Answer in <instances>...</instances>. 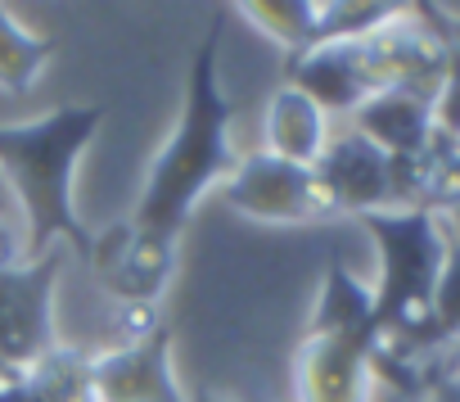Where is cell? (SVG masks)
<instances>
[{"mask_svg":"<svg viewBox=\"0 0 460 402\" xmlns=\"http://www.w3.org/2000/svg\"><path fill=\"white\" fill-rule=\"evenodd\" d=\"M230 10H217L194 59H190V82H185V104L163 140L158 158L149 163L145 190L136 199L131 222L181 236L203 194L221 185L235 167V149H230V100L221 91L217 64H221V37H226Z\"/></svg>","mask_w":460,"mask_h":402,"instance_id":"1","label":"cell"},{"mask_svg":"<svg viewBox=\"0 0 460 402\" xmlns=\"http://www.w3.org/2000/svg\"><path fill=\"white\" fill-rule=\"evenodd\" d=\"M100 122H104L100 104H64L32 122L0 127V176L10 181L28 218L23 231L28 263L59 245H73L77 258L91 254V231L73 204V181Z\"/></svg>","mask_w":460,"mask_h":402,"instance_id":"2","label":"cell"},{"mask_svg":"<svg viewBox=\"0 0 460 402\" xmlns=\"http://www.w3.org/2000/svg\"><path fill=\"white\" fill-rule=\"evenodd\" d=\"M366 227V236L379 249V285L375 294V330L379 339L388 335H406L411 326H420L429 317L442 263H447V231L438 218L429 213H406V209H388V213H366L357 218Z\"/></svg>","mask_w":460,"mask_h":402,"instance_id":"3","label":"cell"},{"mask_svg":"<svg viewBox=\"0 0 460 402\" xmlns=\"http://www.w3.org/2000/svg\"><path fill=\"white\" fill-rule=\"evenodd\" d=\"M217 190L240 218L267 222V227H316V222L339 218L316 167L285 163L267 149L235 158V167H230V176Z\"/></svg>","mask_w":460,"mask_h":402,"instance_id":"4","label":"cell"},{"mask_svg":"<svg viewBox=\"0 0 460 402\" xmlns=\"http://www.w3.org/2000/svg\"><path fill=\"white\" fill-rule=\"evenodd\" d=\"M176 258H181V236L140 227L131 218L91 236L86 254L95 281L113 294L118 308H158L176 276Z\"/></svg>","mask_w":460,"mask_h":402,"instance_id":"5","label":"cell"},{"mask_svg":"<svg viewBox=\"0 0 460 402\" xmlns=\"http://www.w3.org/2000/svg\"><path fill=\"white\" fill-rule=\"evenodd\" d=\"M361 59H366L375 95L379 91H406V95L438 104L442 73H447V46H442V32H438V10L402 5L384 28L361 37Z\"/></svg>","mask_w":460,"mask_h":402,"instance_id":"6","label":"cell"},{"mask_svg":"<svg viewBox=\"0 0 460 402\" xmlns=\"http://www.w3.org/2000/svg\"><path fill=\"white\" fill-rule=\"evenodd\" d=\"M59 267H64V254L50 249L23 267L0 272V362L14 375L32 371L50 348H59V335H55Z\"/></svg>","mask_w":460,"mask_h":402,"instance_id":"7","label":"cell"},{"mask_svg":"<svg viewBox=\"0 0 460 402\" xmlns=\"http://www.w3.org/2000/svg\"><path fill=\"white\" fill-rule=\"evenodd\" d=\"M91 393L95 402H190L176 384L167 321L140 339H118L113 348L95 353Z\"/></svg>","mask_w":460,"mask_h":402,"instance_id":"8","label":"cell"},{"mask_svg":"<svg viewBox=\"0 0 460 402\" xmlns=\"http://www.w3.org/2000/svg\"><path fill=\"white\" fill-rule=\"evenodd\" d=\"M316 176H321V185H325L339 218H366V213H388L393 209L388 154L375 149L352 127L330 136L325 154L316 158Z\"/></svg>","mask_w":460,"mask_h":402,"instance_id":"9","label":"cell"},{"mask_svg":"<svg viewBox=\"0 0 460 402\" xmlns=\"http://www.w3.org/2000/svg\"><path fill=\"white\" fill-rule=\"evenodd\" d=\"M370 353L361 335H307L294 357L298 402H370Z\"/></svg>","mask_w":460,"mask_h":402,"instance_id":"10","label":"cell"},{"mask_svg":"<svg viewBox=\"0 0 460 402\" xmlns=\"http://www.w3.org/2000/svg\"><path fill=\"white\" fill-rule=\"evenodd\" d=\"M393 172V209L429 213L447 222L460 209V140L433 131V140L406 158H388Z\"/></svg>","mask_w":460,"mask_h":402,"instance_id":"11","label":"cell"},{"mask_svg":"<svg viewBox=\"0 0 460 402\" xmlns=\"http://www.w3.org/2000/svg\"><path fill=\"white\" fill-rule=\"evenodd\" d=\"M285 68H289V86H298L325 113H348L352 118L375 95L370 73H366V59H361V41L312 46V50L285 59Z\"/></svg>","mask_w":460,"mask_h":402,"instance_id":"12","label":"cell"},{"mask_svg":"<svg viewBox=\"0 0 460 402\" xmlns=\"http://www.w3.org/2000/svg\"><path fill=\"white\" fill-rule=\"evenodd\" d=\"M352 131L366 136L388 158H406V154H415L433 140L438 122H433L429 100L406 95V91H379L352 113Z\"/></svg>","mask_w":460,"mask_h":402,"instance_id":"13","label":"cell"},{"mask_svg":"<svg viewBox=\"0 0 460 402\" xmlns=\"http://www.w3.org/2000/svg\"><path fill=\"white\" fill-rule=\"evenodd\" d=\"M330 145V113L307 100L298 86H280L267 100V154L285 158V163H303L316 167V158Z\"/></svg>","mask_w":460,"mask_h":402,"instance_id":"14","label":"cell"},{"mask_svg":"<svg viewBox=\"0 0 460 402\" xmlns=\"http://www.w3.org/2000/svg\"><path fill=\"white\" fill-rule=\"evenodd\" d=\"M460 339V245L447 240V263H442V276H438V290H433V303H429V317L420 326H411L406 335H388L379 339L388 353L406 357V362H429L438 348L456 344Z\"/></svg>","mask_w":460,"mask_h":402,"instance_id":"15","label":"cell"},{"mask_svg":"<svg viewBox=\"0 0 460 402\" xmlns=\"http://www.w3.org/2000/svg\"><path fill=\"white\" fill-rule=\"evenodd\" d=\"M0 402H95L91 393V357L59 344L32 371H19L0 384Z\"/></svg>","mask_w":460,"mask_h":402,"instance_id":"16","label":"cell"},{"mask_svg":"<svg viewBox=\"0 0 460 402\" xmlns=\"http://www.w3.org/2000/svg\"><path fill=\"white\" fill-rule=\"evenodd\" d=\"M307 335H361V339H375L379 344L375 294L343 263H330L325 267V281H321V294H316Z\"/></svg>","mask_w":460,"mask_h":402,"instance_id":"17","label":"cell"},{"mask_svg":"<svg viewBox=\"0 0 460 402\" xmlns=\"http://www.w3.org/2000/svg\"><path fill=\"white\" fill-rule=\"evenodd\" d=\"M55 59V41L23 28L5 5H0V91L5 95H28L46 64Z\"/></svg>","mask_w":460,"mask_h":402,"instance_id":"18","label":"cell"},{"mask_svg":"<svg viewBox=\"0 0 460 402\" xmlns=\"http://www.w3.org/2000/svg\"><path fill=\"white\" fill-rule=\"evenodd\" d=\"M240 14L267 32L285 59L312 50V37H316V0H258V5H240Z\"/></svg>","mask_w":460,"mask_h":402,"instance_id":"19","label":"cell"},{"mask_svg":"<svg viewBox=\"0 0 460 402\" xmlns=\"http://www.w3.org/2000/svg\"><path fill=\"white\" fill-rule=\"evenodd\" d=\"M402 5H348V0H330V5H316V37L312 46L325 41H361L375 28H384Z\"/></svg>","mask_w":460,"mask_h":402,"instance_id":"20","label":"cell"},{"mask_svg":"<svg viewBox=\"0 0 460 402\" xmlns=\"http://www.w3.org/2000/svg\"><path fill=\"white\" fill-rule=\"evenodd\" d=\"M438 32L447 46V73H442V91L433 104V122H438V131L460 140V14L438 10Z\"/></svg>","mask_w":460,"mask_h":402,"instance_id":"21","label":"cell"},{"mask_svg":"<svg viewBox=\"0 0 460 402\" xmlns=\"http://www.w3.org/2000/svg\"><path fill=\"white\" fill-rule=\"evenodd\" d=\"M28 263V249H23V231L14 222L0 218V272H10V267H23Z\"/></svg>","mask_w":460,"mask_h":402,"instance_id":"22","label":"cell"},{"mask_svg":"<svg viewBox=\"0 0 460 402\" xmlns=\"http://www.w3.org/2000/svg\"><path fill=\"white\" fill-rule=\"evenodd\" d=\"M424 402H460V375H429Z\"/></svg>","mask_w":460,"mask_h":402,"instance_id":"23","label":"cell"},{"mask_svg":"<svg viewBox=\"0 0 460 402\" xmlns=\"http://www.w3.org/2000/svg\"><path fill=\"white\" fill-rule=\"evenodd\" d=\"M442 231H447V240H456V245H460V209H456V213L442 222Z\"/></svg>","mask_w":460,"mask_h":402,"instance_id":"24","label":"cell"},{"mask_svg":"<svg viewBox=\"0 0 460 402\" xmlns=\"http://www.w3.org/2000/svg\"><path fill=\"white\" fill-rule=\"evenodd\" d=\"M10 375H14V371H10V366H5V362H0V384H5V380H10Z\"/></svg>","mask_w":460,"mask_h":402,"instance_id":"25","label":"cell"},{"mask_svg":"<svg viewBox=\"0 0 460 402\" xmlns=\"http://www.w3.org/2000/svg\"><path fill=\"white\" fill-rule=\"evenodd\" d=\"M190 402H217V398H212V393H199V398H190Z\"/></svg>","mask_w":460,"mask_h":402,"instance_id":"26","label":"cell"},{"mask_svg":"<svg viewBox=\"0 0 460 402\" xmlns=\"http://www.w3.org/2000/svg\"><path fill=\"white\" fill-rule=\"evenodd\" d=\"M0 218H5V204H0Z\"/></svg>","mask_w":460,"mask_h":402,"instance_id":"27","label":"cell"}]
</instances>
